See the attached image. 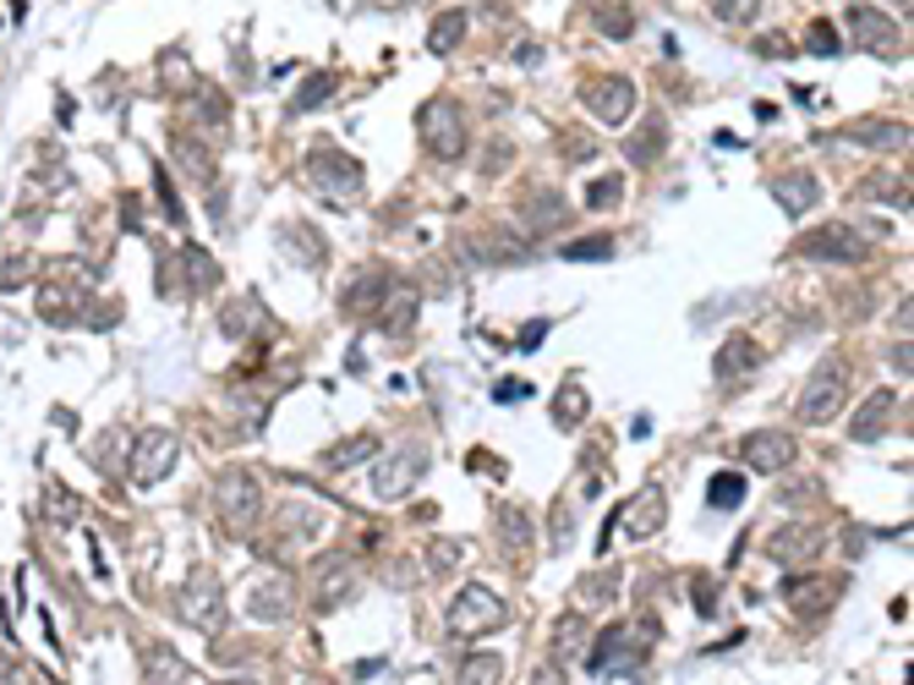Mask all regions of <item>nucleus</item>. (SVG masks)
Instances as JSON below:
<instances>
[{"instance_id":"8fccbe9b","label":"nucleus","mask_w":914,"mask_h":685,"mask_svg":"<svg viewBox=\"0 0 914 685\" xmlns=\"http://www.w3.org/2000/svg\"><path fill=\"white\" fill-rule=\"evenodd\" d=\"M116 318H121V296H116V302H99V307L88 312V323H94V329H110Z\"/></svg>"},{"instance_id":"603ef678","label":"nucleus","mask_w":914,"mask_h":685,"mask_svg":"<svg viewBox=\"0 0 914 685\" xmlns=\"http://www.w3.org/2000/svg\"><path fill=\"white\" fill-rule=\"evenodd\" d=\"M543 334H548V323H543V318H537V323H526V329H521V346H515V352H537V340H543Z\"/></svg>"},{"instance_id":"1a4fd4ad","label":"nucleus","mask_w":914,"mask_h":685,"mask_svg":"<svg viewBox=\"0 0 914 685\" xmlns=\"http://www.w3.org/2000/svg\"><path fill=\"white\" fill-rule=\"evenodd\" d=\"M794 252H799V258H821V263H859V258H865V241H859L854 225L827 220V225H816L810 236H799Z\"/></svg>"},{"instance_id":"6e6d98bb","label":"nucleus","mask_w":914,"mask_h":685,"mask_svg":"<svg viewBox=\"0 0 914 685\" xmlns=\"http://www.w3.org/2000/svg\"><path fill=\"white\" fill-rule=\"evenodd\" d=\"M219 685H247V680H219Z\"/></svg>"},{"instance_id":"f03ea898","label":"nucleus","mask_w":914,"mask_h":685,"mask_svg":"<svg viewBox=\"0 0 914 685\" xmlns=\"http://www.w3.org/2000/svg\"><path fill=\"white\" fill-rule=\"evenodd\" d=\"M416 121H422V143H427L432 160H461V154H466V138H472V132H466V110L454 105L449 94L427 99Z\"/></svg>"},{"instance_id":"6ab92c4d","label":"nucleus","mask_w":914,"mask_h":685,"mask_svg":"<svg viewBox=\"0 0 914 685\" xmlns=\"http://www.w3.org/2000/svg\"><path fill=\"white\" fill-rule=\"evenodd\" d=\"M712 368H717V379H745L750 368H761V346H756L750 334H728Z\"/></svg>"},{"instance_id":"cd10ccee","label":"nucleus","mask_w":914,"mask_h":685,"mask_svg":"<svg viewBox=\"0 0 914 685\" xmlns=\"http://www.w3.org/2000/svg\"><path fill=\"white\" fill-rule=\"evenodd\" d=\"M636 17H630V0H597V34L603 39H630Z\"/></svg>"},{"instance_id":"6e6552de","label":"nucleus","mask_w":914,"mask_h":685,"mask_svg":"<svg viewBox=\"0 0 914 685\" xmlns=\"http://www.w3.org/2000/svg\"><path fill=\"white\" fill-rule=\"evenodd\" d=\"M422 472H427V445H400V450H389V456L372 466L367 483H372L378 499H405Z\"/></svg>"},{"instance_id":"864d4df0","label":"nucleus","mask_w":914,"mask_h":685,"mask_svg":"<svg viewBox=\"0 0 914 685\" xmlns=\"http://www.w3.org/2000/svg\"><path fill=\"white\" fill-rule=\"evenodd\" d=\"M494 401H526V385H521V379H505V385L494 390Z\"/></svg>"},{"instance_id":"473e14b6","label":"nucleus","mask_w":914,"mask_h":685,"mask_svg":"<svg viewBox=\"0 0 914 685\" xmlns=\"http://www.w3.org/2000/svg\"><path fill=\"white\" fill-rule=\"evenodd\" d=\"M663 138H668L663 116H646V132H636V138H630V160H636V165H652V160H657V149H663Z\"/></svg>"},{"instance_id":"a211bd4d","label":"nucleus","mask_w":914,"mask_h":685,"mask_svg":"<svg viewBox=\"0 0 914 685\" xmlns=\"http://www.w3.org/2000/svg\"><path fill=\"white\" fill-rule=\"evenodd\" d=\"M892 412H898V395H892V390H870V395H865V406H859V412H854V423H848V439H859V445L881 439Z\"/></svg>"},{"instance_id":"79ce46f5","label":"nucleus","mask_w":914,"mask_h":685,"mask_svg":"<svg viewBox=\"0 0 914 685\" xmlns=\"http://www.w3.org/2000/svg\"><path fill=\"white\" fill-rule=\"evenodd\" d=\"M329 94H334V78H329V72H318V78H307V88H301V94L290 99V116H301V110H312V105H323Z\"/></svg>"},{"instance_id":"4be33fe9","label":"nucleus","mask_w":914,"mask_h":685,"mask_svg":"<svg viewBox=\"0 0 914 685\" xmlns=\"http://www.w3.org/2000/svg\"><path fill=\"white\" fill-rule=\"evenodd\" d=\"M848 143L898 154V149H909V127H903V121H865V127H848Z\"/></svg>"},{"instance_id":"c9c22d12","label":"nucleus","mask_w":914,"mask_h":685,"mask_svg":"<svg viewBox=\"0 0 914 685\" xmlns=\"http://www.w3.org/2000/svg\"><path fill=\"white\" fill-rule=\"evenodd\" d=\"M499 538H505V548H515V554L532 548V527H526V510H521V505L499 510Z\"/></svg>"},{"instance_id":"ddd939ff","label":"nucleus","mask_w":914,"mask_h":685,"mask_svg":"<svg viewBox=\"0 0 914 685\" xmlns=\"http://www.w3.org/2000/svg\"><path fill=\"white\" fill-rule=\"evenodd\" d=\"M619 521H625V532H630V538H652V532L668 521V494H663L657 483H646V488H641V494L619 510Z\"/></svg>"},{"instance_id":"c756f323","label":"nucleus","mask_w":914,"mask_h":685,"mask_svg":"<svg viewBox=\"0 0 914 685\" xmlns=\"http://www.w3.org/2000/svg\"><path fill=\"white\" fill-rule=\"evenodd\" d=\"M149 674H154L159 685H187V680H192V669H187V658H181L176 647H154V652H149Z\"/></svg>"},{"instance_id":"2eb2a0df","label":"nucleus","mask_w":914,"mask_h":685,"mask_svg":"<svg viewBox=\"0 0 914 685\" xmlns=\"http://www.w3.org/2000/svg\"><path fill=\"white\" fill-rule=\"evenodd\" d=\"M351 592H356V559H345V554L323 559V565H318V592H312V609L334 614V603H345Z\"/></svg>"},{"instance_id":"b1692460","label":"nucleus","mask_w":914,"mask_h":685,"mask_svg":"<svg viewBox=\"0 0 914 685\" xmlns=\"http://www.w3.org/2000/svg\"><path fill=\"white\" fill-rule=\"evenodd\" d=\"M461 39H466V12H461V7H449V12L432 17V28H427V50H432V56H449Z\"/></svg>"},{"instance_id":"a18cd8bd","label":"nucleus","mask_w":914,"mask_h":685,"mask_svg":"<svg viewBox=\"0 0 914 685\" xmlns=\"http://www.w3.org/2000/svg\"><path fill=\"white\" fill-rule=\"evenodd\" d=\"M411 312H416V296H405V291H400V296H394V307L378 318V329H389V334H405V329H411Z\"/></svg>"},{"instance_id":"20e7f679","label":"nucleus","mask_w":914,"mask_h":685,"mask_svg":"<svg viewBox=\"0 0 914 685\" xmlns=\"http://www.w3.org/2000/svg\"><path fill=\"white\" fill-rule=\"evenodd\" d=\"M848 395V363L843 357H821L816 374L805 379V395H799V423H832L838 406Z\"/></svg>"},{"instance_id":"c03bdc74","label":"nucleus","mask_w":914,"mask_h":685,"mask_svg":"<svg viewBox=\"0 0 914 685\" xmlns=\"http://www.w3.org/2000/svg\"><path fill=\"white\" fill-rule=\"evenodd\" d=\"M619 198H625V176H603V181L586 187V203H592V209H614Z\"/></svg>"},{"instance_id":"f257e3e1","label":"nucleus","mask_w":914,"mask_h":685,"mask_svg":"<svg viewBox=\"0 0 914 685\" xmlns=\"http://www.w3.org/2000/svg\"><path fill=\"white\" fill-rule=\"evenodd\" d=\"M307 187H312L318 198H329V203H351V198H361L367 176H361V165H356L351 154L318 143V149L307 154Z\"/></svg>"},{"instance_id":"dca6fc26","label":"nucleus","mask_w":914,"mask_h":685,"mask_svg":"<svg viewBox=\"0 0 914 685\" xmlns=\"http://www.w3.org/2000/svg\"><path fill=\"white\" fill-rule=\"evenodd\" d=\"M745 466L761 472V477L794 466V439H788V434H772V428H767V434H750V439H745Z\"/></svg>"},{"instance_id":"7ed1b4c3","label":"nucleus","mask_w":914,"mask_h":685,"mask_svg":"<svg viewBox=\"0 0 914 685\" xmlns=\"http://www.w3.org/2000/svg\"><path fill=\"white\" fill-rule=\"evenodd\" d=\"M176 614L192 625V630H225V592H219V576L209 570V565H198L187 581H181V592H176Z\"/></svg>"},{"instance_id":"ea45409f","label":"nucleus","mask_w":914,"mask_h":685,"mask_svg":"<svg viewBox=\"0 0 914 685\" xmlns=\"http://www.w3.org/2000/svg\"><path fill=\"white\" fill-rule=\"evenodd\" d=\"M290 241L301 247V258H296V263H307V269H318V263H323V236H318L312 225H290V231H285V247H290Z\"/></svg>"},{"instance_id":"0eeeda50","label":"nucleus","mask_w":914,"mask_h":685,"mask_svg":"<svg viewBox=\"0 0 914 685\" xmlns=\"http://www.w3.org/2000/svg\"><path fill=\"white\" fill-rule=\"evenodd\" d=\"M586 652H592V658H586L592 674H641V663H646V652H641V630H636L630 619L608 625Z\"/></svg>"},{"instance_id":"f3484780","label":"nucleus","mask_w":914,"mask_h":685,"mask_svg":"<svg viewBox=\"0 0 914 685\" xmlns=\"http://www.w3.org/2000/svg\"><path fill=\"white\" fill-rule=\"evenodd\" d=\"M772 198L783 203V214H810L821 198V181H816V170H783V176H772Z\"/></svg>"},{"instance_id":"37998d69","label":"nucleus","mask_w":914,"mask_h":685,"mask_svg":"<svg viewBox=\"0 0 914 685\" xmlns=\"http://www.w3.org/2000/svg\"><path fill=\"white\" fill-rule=\"evenodd\" d=\"M427 559H432V570H454V559H466V543L461 538H432Z\"/></svg>"},{"instance_id":"bb28decb","label":"nucleus","mask_w":914,"mask_h":685,"mask_svg":"<svg viewBox=\"0 0 914 685\" xmlns=\"http://www.w3.org/2000/svg\"><path fill=\"white\" fill-rule=\"evenodd\" d=\"M170 154L187 165V176H198V181H214V154H209V149H198L187 132H170Z\"/></svg>"},{"instance_id":"a878e982","label":"nucleus","mask_w":914,"mask_h":685,"mask_svg":"<svg viewBox=\"0 0 914 685\" xmlns=\"http://www.w3.org/2000/svg\"><path fill=\"white\" fill-rule=\"evenodd\" d=\"M505 680V658L499 652H472L461 663V674H454V685H499Z\"/></svg>"},{"instance_id":"f704fd0d","label":"nucleus","mask_w":914,"mask_h":685,"mask_svg":"<svg viewBox=\"0 0 914 685\" xmlns=\"http://www.w3.org/2000/svg\"><path fill=\"white\" fill-rule=\"evenodd\" d=\"M586 406H592L586 390H581V385H565V390L554 395V423H559V428H575V423L586 417Z\"/></svg>"},{"instance_id":"09e8293b","label":"nucleus","mask_w":914,"mask_h":685,"mask_svg":"<svg viewBox=\"0 0 914 685\" xmlns=\"http://www.w3.org/2000/svg\"><path fill=\"white\" fill-rule=\"evenodd\" d=\"M154 192H159V203H165V220H170V225H181L187 214H181V198H176V187H170V176H165V170H154Z\"/></svg>"},{"instance_id":"4d7b16f0","label":"nucleus","mask_w":914,"mask_h":685,"mask_svg":"<svg viewBox=\"0 0 914 685\" xmlns=\"http://www.w3.org/2000/svg\"><path fill=\"white\" fill-rule=\"evenodd\" d=\"M0 674H7V652H0Z\"/></svg>"},{"instance_id":"f8f14e48","label":"nucleus","mask_w":914,"mask_h":685,"mask_svg":"<svg viewBox=\"0 0 914 685\" xmlns=\"http://www.w3.org/2000/svg\"><path fill=\"white\" fill-rule=\"evenodd\" d=\"M848 34L865 45V50H876V56H903V39H898V23L887 17V12H876V7H848Z\"/></svg>"},{"instance_id":"72a5a7b5","label":"nucleus","mask_w":914,"mask_h":685,"mask_svg":"<svg viewBox=\"0 0 914 685\" xmlns=\"http://www.w3.org/2000/svg\"><path fill=\"white\" fill-rule=\"evenodd\" d=\"M859 198H892V203L909 214V176H903V170H892V176H870V181L859 187Z\"/></svg>"},{"instance_id":"de8ad7c7","label":"nucleus","mask_w":914,"mask_h":685,"mask_svg":"<svg viewBox=\"0 0 914 685\" xmlns=\"http://www.w3.org/2000/svg\"><path fill=\"white\" fill-rule=\"evenodd\" d=\"M805 50H816V56H838L843 45H838L832 23H810V34H805Z\"/></svg>"},{"instance_id":"7c9ffc66","label":"nucleus","mask_w":914,"mask_h":685,"mask_svg":"<svg viewBox=\"0 0 914 685\" xmlns=\"http://www.w3.org/2000/svg\"><path fill=\"white\" fill-rule=\"evenodd\" d=\"M378 296H383V274H378V269H361V274L345 285V312H367Z\"/></svg>"},{"instance_id":"2f4dec72","label":"nucleus","mask_w":914,"mask_h":685,"mask_svg":"<svg viewBox=\"0 0 914 685\" xmlns=\"http://www.w3.org/2000/svg\"><path fill=\"white\" fill-rule=\"evenodd\" d=\"M263 323V307H258V296H241V302H230L225 312H219V329L225 334H252Z\"/></svg>"},{"instance_id":"3c124183","label":"nucleus","mask_w":914,"mask_h":685,"mask_svg":"<svg viewBox=\"0 0 914 685\" xmlns=\"http://www.w3.org/2000/svg\"><path fill=\"white\" fill-rule=\"evenodd\" d=\"M28 274H34V258H12V263H7V274H0V280H7V291H12V285H23Z\"/></svg>"},{"instance_id":"a19ab883","label":"nucleus","mask_w":914,"mask_h":685,"mask_svg":"<svg viewBox=\"0 0 914 685\" xmlns=\"http://www.w3.org/2000/svg\"><path fill=\"white\" fill-rule=\"evenodd\" d=\"M198 121H209V132H214V138H225V121H230V110H225L219 88H203V94H198Z\"/></svg>"},{"instance_id":"9d476101","label":"nucleus","mask_w":914,"mask_h":685,"mask_svg":"<svg viewBox=\"0 0 914 685\" xmlns=\"http://www.w3.org/2000/svg\"><path fill=\"white\" fill-rule=\"evenodd\" d=\"M176 456H181V439L170 434V428H149V434H138V450H132V483L138 488H154L159 477H170V466H176Z\"/></svg>"},{"instance_id":"c85d7f7f","label":"nucleus","mask_w":914,"mask_h":685,"mask_svg":"<svg viewBox=\"0 0 914 685\" xmlns=\"http://www.w3.org/2000/svg\"><path fill=\"white\" fill-rule=\"evenodd\" d=\"M181 263H187V285H192V291H214V285H219V263H214L198 241L181 247Z\"/></svg>"},{"instance_id":"39448f33","label":"nucleus","mask_w":914,"mask_h":685,"mask_svg":"<svg viewBox=\"0 0 914 685\" xmlns=\"http://www.w3.org/2000/svg\"><path fill=\"white\" fill-rule=\"evenodd\" d=\"M214 510H219V521H225L230 532H247V527L263 516V488H258V477L241 472V466L219 472V477H214Z\"/></svg>"},{"instance_id":"423d86ee","label":"nucleus","mask_w":914,"mask_h":685,"mask_svg":"<svg viewBox=\"0 0 914 685\" xmlns=\"http://www.w3.org/2000/svg\"><path fill=\"white\" fill-rule=\"evenodd\" d=\"M510 614H505V598L494 587H461V592H454V603H449V630L454 636H488Z\"/></svg>"},{"instance_id":"aec40b11","label":"nucleus","mask_w":914,"mask_h":685,"mask_svg":"<svg viewBox=\"0 0 914 685\" xmlns=\"http://www.w3.org/2000/svg\"><path fill=\"white\" fill-rule=\"evenodd\" d=\"M159 83L170 88V94H198V67H192V56L181 50V45H170V50H159Z\"/></svg>"},{"instance_id":"412c9836","label":"nucleus","mask_w":914,"mask_h":685,"mask_svg":"<svg viewBox=\"0 0 914 685\" xmlns=\"http://www.w3.org/2000/svg\"><path fill=\"white\" fill-rule=\"evenodd\" d=\"M247 614H252V619H263V625H280V619L290 614V581H285V576H274L269 587H258V592L247 598Z\"/></svg>"},{"instance_id":"5fc2aeb1","label":"nucleus","mask_w":914,"mask_h":685,"mask_svg":"<svg viewBox=\"0 0 914 685\" xmlns=\"http://www.w3.org/2000/svg\"><path fill=\"white\" fill-rule=\"evenodd\" d=\"M532 685H570V680L559 674V663H543V669L532 674Z\"/></svg>"},{"instance_id":"5701e85b","label":"nucleus","mask_w":914,"mask_h":685,"mask_svg":"<svg viewBox=\"0 0 914 685\" xmlns=\"http://www.w3.org/2000/svg\"><path fill=\"white\" fill-rule=\"evenodd\" d=\"M581 652H586V614L570 609V614H559V625H554V663H570V658H581Z\"/></svg>"},{"instance_id":"e433bc0d","label":"nucleus","mask_w":914,"mask_h":685,"mask_svg":"<svg viewBox=\"0 0 914 685\" xmlns=\"http://www.w3.org/2000/svg\"><path fill=\"white\" fill-rule=\"evenodd\" d=\"M707 499H712V510H734L745 499V477L739 472H717L712 488H707Z\"/></svg>"},{"instance_id":"58836bf2","label":"nucleus","mask_w":914,"mask_h":685,"mask_svg":"<svg viewBox=\"0 0 914 685\" xmlns=\"http://www.w3.org/2000/svg\"><path fill=\"white\" fill-rule=\"evenodd\" d=\"M707 7H712L717 23H734V28H745V23L761 17V0H707Z\"/></svg>"},{"instance_id":"9b49d317","label":"nucleus","mask_w":914,"mask_h":685,"mask_svg":"<svg viewBox=\"0 0 914 685\" xmlns=\"http://www.w3.org/2000/svg\"><path fill=\"white\" fill-rule=\"evenodd\" d=\"M581 99H586V110H592L603 127H625L630 110H636V83H630V78H597V83L581 88Z\"/></svg>"},{"instance_id":"393cba45","label":"nucleus","mask_w":914,"mask_h":685,"mask_svg":"<svg viewBox=\"0 0 914 685\" xmlns=\"http://www.w3.org/2000/svg\"><path fill=\"white\" fill-rule=\"evenodd\" d=\"M372 450H378V434H351L345 445H329V450H323V466H329V472H351V466L367 461Z\"/></svg>"},{"instance_id":"4468645a","label":"nucleus","mask_w":914,"mask_h":685,"mask_svg":"<svg viewBox=\"0 0 914 685\" xmlns=\"http://www.w3.org/2000/svg\"><path fill=\"white\" fill-rule=\"evenodd\" d=\"M816 548H821V527L816 521H794V527L767 538V554L778 565H805V559H816Z\"/></svg>"},{"instance_id":"4c0bfd02","label":"nucleus","mask_w":914,"mask_h":685,"mask_svg":"<svg viewBox=\"0 0 914 685\" xmlns=\"http://www.w3.org/2000/svg\"><path fill=\"white\" fill-rule=\"evenodd\" d=\"M45 510H50V521L72 527V521L83 516V499H78V494H67L61 483H50V488H45Z\"/></svg>"},{"instance_id":"49530a36","label":"nucleus","mask_w":914,"mask_h":685,"mask_svg":"<svg viewBox=\"0 0 914 685\" xmlns=\"http://www.w3.org/2000/svg\"><path fill=\"white\" fill-rule=\"evenodd\" d=\"M608 252H614L608 236H586V241H570V247H565V258H575V263H597V258H608Z\"/></svg>"}]
</instances>
